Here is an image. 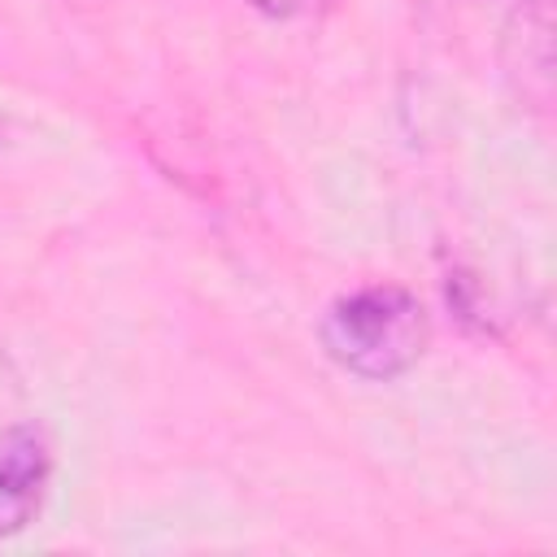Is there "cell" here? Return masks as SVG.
<instances>
[{"label":"cell","instance_id":"cell-1","mask_svg":"<svg viewBox=\"0 0 557 557\" xmlns=\"http://www.w3.org/2000/svg\"><path fill=\"white\" fill-rule=\"evenodd\" d=\"M318 339L339 370L370 383H392L422 361L431 344V318L409 287L366 283L326 305Z\"/></svg>","mask_w":557,"mask_h":557},{"label":"cell","instance_id":"cell-2","mask_svg":"<svg viewBox=\"0 0 557 557\" xmlns=\"http://www.w3.org/2000/svg\"><path fill=\"white\" fill-rule=\"evenodd\" d=\"M57 453L39 422H13L0 431V540L26 531L52 487Z\"/></svg>","mask_w":557,"mask_h":557},{"label":"cell","instance_id":"cell-3","mask_svg":"<svg viewBox=\"0 0 557 557\" xmlns=\"http://www.w3.org/2000/svg\"><path fill=\"white\" fill-rule=\"evenodd\" d=\"M257 13H265V17H305V13H313L322 0H248Z\"/></svg>","mask_w":557,"mask_h":557},{"label":"cell","instance_id":"cell-4","mask_svg":"<svg viewBox=\"0 0 557 557\" xmlns=\"http://www.w3.org/2000/svg\"><path fill=\"white\" fill-rule=\"evenodd\" d=\"M518 13H540V9H548V0H509Z\"/></svg>","mask_w":557,"mask_h":557}]
</instances>
